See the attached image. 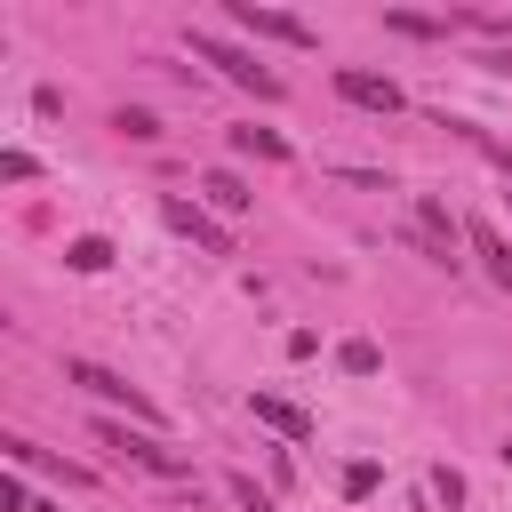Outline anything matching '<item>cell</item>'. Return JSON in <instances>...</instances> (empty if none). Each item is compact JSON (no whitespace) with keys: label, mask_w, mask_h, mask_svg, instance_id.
Segmentation results:
<instances>
[{"label":"cell","mask_w":512,"mask_h":512,"mask_svg":"<svg viewBox=\"0 0 512 512\" xmlns=\"http://www.w3.org/2000/svg\"><path fill=\"white\" fill-rule=\"evenodd\" d=\"M192 56H200V64H216L232 88H248V96H264V104L280 96V72H264V64H256V56H240V48H224L216 32H192Z\"/></svg>","instance_id":"obj_1"},{"label":"cell","mask_w":512,"mask_h":512,"mask_svg":"<svg viewBox=\"0 0 512 512\" xmlns=\"http://www.w3.org/2000/svg\"><path fill=\"white\" fill-rule=\"evenodd\" d=\"M64 384H80V392H96V400H112V408H128L136 424H160V408H152V392H136V384H120L112 368H96V360H64Z\"/></svg>","instance_id":"obj_2"},{"label":"cell","mask_w":512,"mask_h":512,"mask_svg":"<svg viewBox=\"0 0 512 512\" xmlns=\"http://www.w3.org/2000/svg\"><path fill=\"white\" fill-rule=\"evenodd\" d=\"M96 440H104V448H120L128 464H144V472H160V480H192V464H184L176 448H160L152 432H128V424H112V416H104V424H96Z\"/></svg>","instance_id":"obj_3"},{"label":"cell","mask_w":512,"mask_h":512,"mask_svg":"<svg viewBox=\"0 0 512 512\" xmlns=\"http://www.w3.org/2000/svg\"><path fill=\"white\" fill-rule=\"evenodd\" d=\"M232 24L256 32V40H280V48H312V24L280 16V8H256V0H232Z\"/></svg>","instance_id":"obj_4"},{"label":"cell","mask_w":512,"mask_h":512,"mask_svg":"<svg viewBox=\"0 0 512 512\" xmlns=\"http://www.w3.org/2000/svg\"><path fill=\"white\" fill-rule=\"evenodd\" d=\"M336 96H344V104H360V112H400V104H408V96H400V80L360 72V64H344V72H336Z\"/></svg>","instance_id":"obj_5"},{"label":"cell","mask_w":512,"mask_h":512,"mask_svg":"<svg viewBox=\"0 0 512 512\" xmlns=\"http://www.w3.org/2000/svg\"><path fill=\"white\" fill-rule=\"evenodd\" d=\"M168 224H176L184 240H200L208 256H232V232H224V224H216V216H208L200 200H184V192H168Z\"/></svg>","instance_id":"obj_6"},{"label":"cell","mask_w":512,"mask_h":512,"mask_svg":"<svg viewBox=\"0 0 512 512\" xmlns=\"http://www.w3.org/2000/svg\"><path fill=\"white\" fill-rule=\"evenodd\" d=\"M248 416H256V424H272L280 440H312V416H304L296 400H280V392H248Z\"/></svg>","instance_id":"obj_7"},{"label":"cell","mask_w":512,"mask_h":512,"mask_svg":"<svg viewBox=\"0 0 512 512\" xmlns=\"http://www.w3.org/2000/svg\"><path fill=\"white\" fill-rule=\"evenodd\" d=\"M472 256L488 264V280H496V288H512V248H504V232H496V224H472Z\"/></svg>","instance_id":"obj_8"},{"label":"cell","mask_w":512,"mask_h":512,"mask_svg":"<svg viewBox=\"0 0 512 512\" xmlns=\"http://www.w3.org/2000/svg\"><path fill=\"white\" fill-rule=\"evenodd\" d=\"M200 192H208V208H224V216H240V208L256 200V192H248L232 168H208V176H200Z\"/></svg>","instance_id":"obj_9"},{"label":"cell","mask_w":512,"mask_h":512,"mask_svg":"<svg viewBox=\"0 0 512 512\" xmlns=\"http://www.w3.org/2000/svg\"><path fill=\"white\" fill-rule=\"evenodd\" d=\"M232 152H256V160H288V136H272V128H232Z\"/></svg>","instance_id":"obj_10"},{"label":"cell","mask_w":512,"mask_h":512,"mask_svg":"<svg viewBox=\"0 0 512 512\" xmlns=\"http://www.w3.org/2000/svg\"><path fill=\"white\" fill-rule=\"evenodd\" d=\"M64 264H72V272H104V264H112V240H104V232H80V240L64 248Z\"/></svg>","instance_id":"obj_11"},{"label":"cell","mask_w":512,"mask_h":512,"mask_svg":"<svg viewBox=\"0 0 512 512\" xmlns=\"http://www.w3.org/2000/svg\"><path fill=\"white\" fill-rule=\"evenodd\" d=\"M336 360H344V376H376V344H368V336H352Z\"/></svg>","instance_id":"obj_12"},{"label":"cell","mask_w":512,"mask_h":512,"mask_svg":"<svg viewBox=\"0 0 512 512\" xmlns=\"http://www.w3.org/2000/svg\"><path fill=\"white\" fill-rule=\"evenodd\" d=\"M112 128H120V136H136V144H152V136H160V120H152V112H136V104H128Z\"/></svg>","instance_id":"obj_13"},{"label":"cell","mask_w":512,"mask_h":512,"mask_svg":"<svg viewBox=\"0 0 512 512\" xmlns=\"http://www.w3.org/2000/svg\"><path fill=\"white\" fill-rule=\"evenodd\" d=\"M232 496H240V512H272V496H264L248 472H232Z\"/></svg>","instance_id":"obj_14"},{"label":"cell","mask_w":512,"mask_h":512,"mask_svg":"<svg viewBox=\"0 0 512 512\" xmlns=\"http://www.w3.org/2000/svg\"><path fill=\"white\" fill-rule=\"evenodd\" d=\"M392 32H416V40H432L440 24H432V16H408V8H392Z\"/></svg>","instance_id":"obj_15"}]
</instances>
